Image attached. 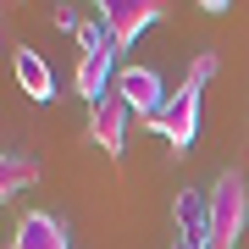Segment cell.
<instances>
[{
	"label": "cell",
	"instance_id": "cell-1",
	"mask_svg": "<svg viewBox=\"0 0 249 249\" xmlns=\"http://www.w3.org/2000/svg\"><path fill=\"white\" fill-rule=\"evenodd\" d=\"M244 222H249V188H244V172H222L211 188V249H232L244 238Z\"/></svg>",
	"mask_w": 249,
	"mask_h": 249
},
{
	"label": "cell",
	"instance_id": "cell-2",
	"mask_svg": "<svg viewBox=\"0 0 249 249\" xmlns=\"http://www.w3.org/2000/svg\"><path fill=\"white\" fill-rule=\"evenodd\" d=\"M199 94H205L199 83H188V78H183V83H178V94L166 100V111H160L155 122H150V127H155V133L166 139V144H172L178 155H183L188 144L199 139Z\"/></svg>",
	"mask_w": 249,
	"mask_h": 249
},
{
	"label": "cell",
	"instance_id": "cell-3",
	"mask_svg": "<svg viewBox=\"0 0 249 249\" xmlns=\"http://www.w3.org/2000/svg\"><path fill=\"white\" fill-rule=\"evenodd\" d=\"M116 94L127 100L133 116H144V127H150L155 116L166 111V100H172L166 89H160V72L155 67H122V72H116Z\"/></svg>",
	"mask_w": 249,
	"mask_h": 249
},
{
	"label": "cell",
	"instance_id": "cell-4",
	"mask_svg": "<svg viewBox=\"0 0 249 249\" xmlns=\"http://www.w3.org/2000/svg\"><path fill=\"white\" fill-rule=\"evenodd\" d=\"M127 100L122 94H106L100 106H89V144H100L111 160L122 155V144H127Z\"/></svg>",
	"mask_w": 249,
	"mask_h": 249
},
{
	"label": "cell",
	"instance_id": "cell-5",
	"mask_svg": "<svg viewBox=\"0 0 249 249\" xmlns=\"http://www.w3.org/2000/svg\"><path fill=\"white\" fill-rule=\"evenodd\" d=\"M155 17H160L155 0H111V6H100V22L111 28V45H116V50H127Z\"/></svg>",
	"mask_w": 249,
	"mask_h": 249
},
{
	"label": "cell",
	"instance_id": "cell-6",
	"mask_svg": "<svg viewBox=\"0 0 249 249\" xmlns=\"http://www.w3.org/2000/svg\"><path fill=\"white\" fill-rule=\"evenodd\" d=\"M11 67H17V83H22L28 100H39V106L55 100V72H50V61L34 45H17V50H11Z\"/></svg>",
	"mask_w": 249,
	"mask_h": 249
},
{
	"label": "cell",
	"instance_id": "cell-7",
	"mask_svg": "<svg viewBox=\"0 0 249 249\" xmlns=\"http://www.w3.org/2000/svg\"><path fill=\"white\" fill-rule=\"evenodd\" d=\"M11 249H72V244H67V227L50 211H28L17 222V232H11Z\"/></svg>",
	"mask_w": 249,
	"mask_h": 249
},
{
	"label": "cell",
	"instance_id": "cell-8",
	"mask_svg": "<svg viewBox=\"0 0 249 249\" xmlns=\"http://www.w3.org/2000/svg\"><path fill=\"white\" fill-rule=\"evenodd\" d=\"M111 61H116V45H111V50H94V55H78V72H72V83H78V94L89 100V106H100V100H106Z\"/></svg>",
	"mask_w": 249,
	"mask_h": 249
},
{
	"label": "cell",
	"instance_id": "cell-9",
	"mask_svg": "<svg viewBox=\"0 0 249 249\" xmlns=\"http://www.w3.org/2000/svg\"><path fill=\"white\" fill-rule=\"evenodd\" d=\"M34 183H39V160L34 155H22V150H6V155H0V199L28 194Z\"/></svg>",
	"mask_w": 249,
	"mask_h": 249
},
{
	"label": "cell",
	"instance_id": "cell-10",
	"mask_svg": "<svg viewBox=\"0 0 249 249\" xmlns=\"http://www.w3.org/2000/svg\"><path fill=\"white\" fill-rule=\"evenodd\" d=\"M172 216H178V227L188 232V238H211V194L183 188V194L172 199Z\"/></svg>",
	"mask_w": 249,
	"mask_h": 249
},
{
	"label": "cell",
	"instance_id": "cell-11",
	"mask_svg": "<svg viewBox=\"0 0 249 249\" xmlns=\"http://www.w3.org/2000/svg\"><path fill=\"white\" fill-rule=\"evenodd\" d=\"M78 50H83V55H94V50H111V28L100 22V17L78 22Z\"/></svg>",
	"mask_w": 249,
	"mask_h": 249
},
{
	"label": "cell",
	"instance_id": "cell-12",
	"mask_svg": "<svg viewBox=\"0 0 249 249\" xmlns=\"http://www.w3.org/2000/svg\"><path fill=\"white\" fill-rule=\"evenodd\" d=\"M216 72H222V61H216V50H199L194 61H188V83H199V89H205V83H211Z\"/></svg>",
	"mask_w": 249,
	"mask_h": 249
},
{
	"label": "cell",
	"instance_id": "cell-13",
	"mask_svg": "<svg viewBox=\"0 0 249 249\" xmlns=\"http://www.w3.org/2000/svg\"><path fill=\"white\" fill-rule=\"evenodd\" d=\"M172 249H211L205 238H188V232H178V238H172Z\"/></svg>",
	"mask_w": 249,
	"mask_h": 249
}]
</instances>
